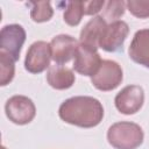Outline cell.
<instances>
[{
    "label": "cell",
    "mask_w": 149,
    "mask_h": 149,
    "mask_svg": "<svg viewBox=\"0 0 149 149\" xmlns=\"http://www.w3.org/2000/svg\"><path fill=\"white\" fill-rule=\"evenodd\" d=\"M144 102V91L140 85L125 86L114 98L116 109L125 115L137 113Z\"/></svg>",
    "instance_id": "7"
},
{
    "label": "cell",
    "mask_w": 149,
    "mask_h": 149,
    "mask_svg": "<svg viewBox=\"0 0 149 149\" xmlns=\"http://www.w3.org/2000/svg\"><path fill=\"white\" fill-rule=\"evenodd\" d=\"M126 6L130 14L135 17H149V0H128L126 2Z\"/></svg>",
    "instance_id": "18"
},
{
    "label": "cell",
    "mask_w": 149,
    "mask_h": 149,
    "mask_svg": "<svg viewBox=\"0 0 149 149\" xmlns=\"http://www.w3.org/2000/svg\"><path fill=\"white\" fill-rule=\"evenodd\" d=\"M79 42L71 35L59 34L52 37L50 42L51 58L55 64H65L70 62L77 51Z\"/></svg>",
    "instance_id": "10"
},
{
    "label": "cell",
    "mask_w": 149,
    "mask_h": 149,
    "mask_svg": "<svg viewBox=\"0 0 149 149\" xmlns=\"http://www.w3.org/2000/svg\"><path fill=\"white\" fill-rule=\"evenodd\" d=\"M58 115L69 125L80 128H92L102 121L104 107L102 104L93 97L76 95L61 104Z\"/></svg>",
    "instance_id": "1"
},
{
    "label": "cell",
    "mask_w": 149,
    "mask_h": 149,
    "mask_svg": "<svg viewBox=\"0 0 149 149\" xmlns=\"http://www.w3.org/2000/svg\"><path fill=\"white\" fill-rule=\"evenodd\" d=\"M63 13V20L66 24L76 27L80 23L84 15V1H68Z\"/></svg>",
    "instance_id": "14"
},
{
    "label": "cell",
    "mask_w": 149,
    "mask_h": 149,
    "mask_svg": "<svg viewBox=\"0 0 149 149\" xmlns=\"http://www.w3.org/2000/svg\"><path fill=\"white\" fill-rule=\"evenodd\" d=\"M123 79V71L119 63L111 59H102L97 73L91 77L92 85L102 92L115 90Z\"/></svg>",
    "instance_id": "4"
},
{
    "label": "cell",
    "mask_w": 149,
    "mask_h": 149,
    "mask_svg": "<svg viewBox=\"0 0 149 149\" xmlns=\"http://www.w3.org/2000/svg\"><path fill=\"white\" fill-rule=\"evenodd\" d=\"M105 1H84V15H94L102 9Z\"/></svg>",
    "instance_id": "19"
},
{
    "label": "cell",
    "mask_w": 149,
    "mask_h": 149,
    "mask_svg": "<svg viewBox=\"0 0 149 149\" xmlns=\"http://www.w3.org/2000/svg\"><path fill=\"white\" fill-rule=\"evenodd\" d=\"M14 61L5 55L0 52V71H1V76H0V85L1 86H6L8 85L15 74V65H14Z\"/></svg>",
    "instance_id": "16"
},
{
    "label": "cell",
    "mask_w": 149,
    "mask_h": 149,
    "mask_svg": "<svg viewBox=\"0 0 149 149\" xmlns=\"http://www.w3.org/2000/svg\"><path fill=\"white\" fill-rule=\"evenodd\" d=\"M143 140L144 133L135 122H115L107 130V141L114 149H137Z\"/></svg>",
    "instance_id": "2"
},
{
    "label": "cell",
    "mask_w": 149,
    "mask_h": 149,
    "mask_svg": "<svg viewBox=\"0 0 149 149\" xmlns=\"http://www.w3.org/2000/svg\"><path fill=\"white\" fill-rule=\"evenodd\" d=\"M125 7H126V2L125 1H108L105 3V9H104V19L111 20V22L113 21H118L119 17H121L125 14Z\"/></svg>",
    "instance_id": "17"
},
{
    "label": "cell",
    "mask_w": 149,
    "mask_h": 149,
    "mask_svg": "<svg viewBox=\"0 0 149 149\" xmlns=\"http://www.w3.org/2000/svg\"><path fill=\"white\" fill-rule=\"evenodd\" d=\"M51 49L50 43L45 41H36L27 50L24 58V69L34 74L41 73L50 68Z\"/></svg>",
    "instance_id": "6"
},
{
    "label": "cell",
    "mask_w": 149,
    "mask_h": 149,
    "mask_svg": "<svg viewBox=\"0 0 149 149\" xmlns=\"http://www.w3.org/2000/svg\"><path fill=\"white\" fill-rule=\"evenodd\" d=\"M76 77L71 69L55 64L50 65L47 72V81L55 90H68L74 84Z\"/></svg>",
    "instance_id": "13"
},
{
    "label": "cell",
    "mask_w": 149,
    "mask_h": 149,
    "mask_svg": "<svg viewBox=\"0 0 149 149\" xmlns=\"http://www.w3.org/2000/svg\"><path fill=\"white\" fill-rule=\"evenodd\" d=\"M73 58V70L86 77H93L102 62L97 49H92L81 44L78 45Z\"/></svg>",
    "instance_id": "9"
},
{
    "label": "cell",
    "mask_w": 149,
    "mask_h": 149,
    "mask_svg": "<svg viewBox=\"0 0 149 149\" xmlns=\"http://www.w3.org/2000/svg\"><path fill=\"white\" fill-rule=\"evenodd\" d=\"M106 27H107V23L102 16L100 15L93 16L81 29L80 36H79V44L98 50L99 41Z\"/></svg>",
    "instance_id": "12"
},
{
    "label": "cell",
    "mask_w": 149,
    "mask_h": 149,
    "mask_svg": "<svg viewBox=\"0 0 149 149\" xmlns=\"http://www.w3.org/2000/svg\"><path fill=\"white\" fill-rule=\"evenodd\" d=\"M26 42V30L21 24L12 23L1 28L0 52L9 56L14 62L19 61L21 49Z\"/></svg>",
    "instance_id": "5"
},
{
    "label": "cell",
    "mask_w": 149,
    "mask_h": 149,
    "mask_svg": "<svg viewBox=\"0 0 149 149\" xmlns=\"http://www.w3.org/2000/svg\"><path fill=\"white\" fill-rule=\"evenodd\" d=\"M128 55L135 63L149 69V29H140L134 34V37L128 48Z\"/></svg>",
    "instance_id": "11"
},
{
    "label": "cell",
    "mask_w": 149,
    "mask_h": 149,
    "mask_svg": "<svg viewBox=\"0 0 149 149\" xmlns=\"http://www.w3.org/2000/svg\"><path fill=\"white\" fill-rule=\"evenodd\" d=\"M129 27L127 22L118 20L107 24L100 41L99 48L107 52H116L122 49V45L128 36Z\"/></svg>",
    "instance_id": "8"
},
{
    "label": "cell",
    "mask_w": 149,
    "mask_h": 149,
    "mask_svg": "<svg viewBox=\"0 0 149 149\" xmlns=\"http://www.w3.org/2000/svg\"><path fill=\"white\" fill-rule=\"evenodd\" d=\"M6 116L15 125L23 126L31 122L36 115L34 101L26 95H13L5 104Z\"/></svg>",
    "instance_id": "3"
},
{
    "label": "cell",
    "mask_w": 149,
    "mask_h": 149,
    "mask_svg": "<svg viewBox=\"0 0 149 149\" xmlns=\"http://www.w3.org/2000/svg\"><path fill=\"white\" fill-rule=\"evenodd\" d=\"M29 5L31 6L30 17L34 22H47L54 15V9L51 7L50 1H33L29 2Z\"/></svg>",
    "instance_id": "15"
}]
</instances>
